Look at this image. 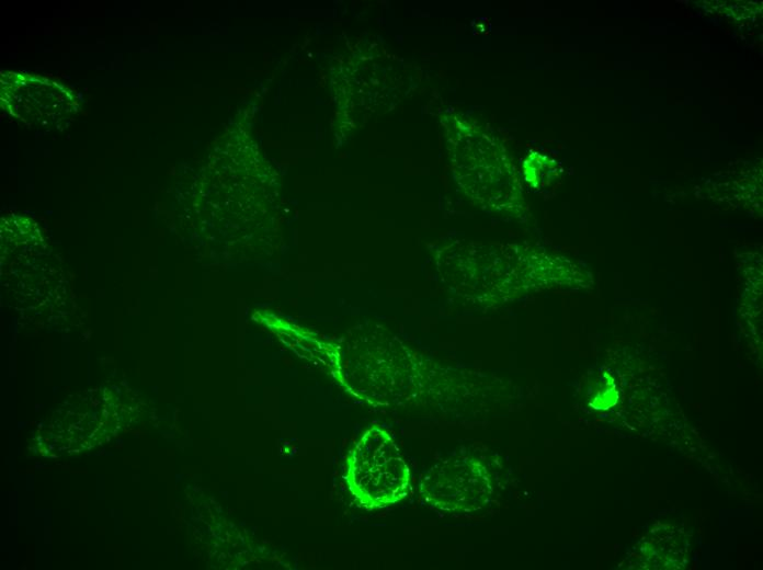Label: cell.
<instances>
[{"mask_svg":"<svg viewBox=\"0 0 763 570\" xmlns=\"http://www.w3.org/2000/svg\"><path fill=\"white\" fill-rule=\"evenodd\" d=\"M348 482L353 494L367 506H384L405 497L409 469L385 431L368 430L351 451Z\"/></svg>","mask_w":763,"mask_h":570,"instance_id":"6da1fadb","label":"cell"},{"mask_svg":"<svg viewBox=\"0 0 763 570\" xmlns=\"http://www.w3.org/2000/svg\"><path fill=\"white\" fill-rule=\"evenodd\" d=\"M421 493L431 506L441 511H476L493 493L491 472L475 456H456L439 463L426 474Z\"/></svg>","mask_w":763,"mask_h":570,"instance_id":"7a4b0ae2","label":"cell"}]
</instances>
